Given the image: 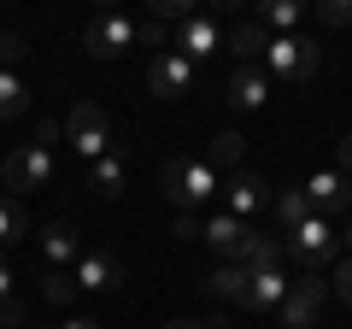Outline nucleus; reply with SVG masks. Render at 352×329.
<instances>
[{
  "mask_svg": "<svg viewBox=\"0 0 352 329\" xmlns=\"http://www.w3.org/2000/svg\"><path fill=\"white\" fill-rule=\"evenodd\" d=\"M317 24H352V0H317Z\"/></svg>",
  "mask_w": 352,
  "mask_h": 329,
  "instance_id": "30",
  "label": "nucleus"
},
{
  "mask_svg": "<svg viewBox=\"0 0 352 329\" xmlns=\"http://www.w3.org/2000/svg\"><path fill=\"white\" fill-rule=\"evenodd\" d=\"M282 241H288V259H300V270H329L335 253H340V229L329 217H317V212L305 224H294Z\"/></svg>",
  "mask_w": 352,
  "mask_h": 329,
  "instance_id": "4",
  "label": "nucleus"
},
{
  "mask_svg": "<svg viewBox=\"0 0 352 329\" xmlns=\"http://www.w3.org/2000/svg\"><path fill=\"white\" fill-rule=\"evenodd\" d=\"M65 141L76 147V159H82V164L106 159V153H112V118H106V106L76 100L71 112H65Z\"/></svg>",
  "mask_w": 352,
  "mask_h": 329,
  "instance_id": "3",
  "label": "nucleus"
},
{
  "mask_svg": "<svg viewBox=\"0 0 352 329\" xmlns=\"http://www.w3.org/2000/svg\"><path fill=\"white\" fill-rule=\"evenodd\" d=\"M159 182H164V200L176 212H200L212 194H223V177H217L212 159H170L159 171Z\"/></svg>",
  "mask_w": 352,
  "mask_h": 329,
  "instance_id": "1",
  "label": "nucleus"
},
{
  "mask_svg": "<svg viewBox=\"0 0 352 329\" xmlns=\"http://www.w3.org/2000/svg\"><path fill=\"white\" fill-rule=\"evenodd\" d=\"M329 288H335V294H340V300H346V306H352V259H340V265H335V270H329Z\"/></svg>",
  "mask_w": 352,
  "mask_h": 329,
  "instance_id": "31",
  "label": "nucleus"
},
{
  "mask_svg": "<svg viewBox=\"0 0 352 329\" xmlns=\"http://www.w3.org/2000/svg\"><path fill=\"white\" fill-rule=\"evenodd\" d=\"M200 6L194 0H153V24H182V18H194Z\"/></svg>",
  "mask_w": 352,
  "mask_h": 329,
  "instance_id": "28",
  "label": "nucleus"
},
{
  "mask_svg": "<svg viewBox=\"0 0 352 329\" xmlns=\"http://www.w3.org/2000/svg\"><path fill=\"white\" fill-rule=\"evenodd\" d=\"M247 235H252V224H241V217H229V212L200 217V241L217 253V265H241V253H247Z\"/></svg>",
  "mask_w": 352,
  "mask_h": 329,
  "instance_id": "11",
  "label": "nucleus"
},
{
  "mask_svg": "<svg viewBox=\"0 0 352 329\" xmlns=\"http://www.w3.org/2000/svg\"><path fill=\"white\" fill-rule=\"evenodd\" d=\"M0 182H6L18 200H24L30 189H47V182H53V147H47V141H24L18 153H6Z\"/></svg>",
  "mask_w": 352,
  "mask_h": 329,
  "instance_id": "5",
  "label": "nucleus"
},
{
  "mask_svg": "<svg viewBox=\"0 0 352 329\" xmlns=\"http://www.w3.org/2000/svg\"><path fill=\"white\" fill-rule=\"evenodd\" d=\"M194 83H200V65H194V59H182L176 47L153 53V65H147V89L159 94V100H182V94H194Z\"/></svg>",
  "mask_w": 352,
  "mask_h": 329,
  "instance_id": "9",
  "label": "nucleus"
},
{
  "mask_svg": "<svg viewBox=\"0 0 352 329\" xmlns=\"http://www.w3.org/2000/svg\"><path fill=\"white\" fill-rule=\"evenodd\" d=\"M141 41V24H129L124 12H100L82 24V47L94 53V59H118V53H129Z\"/></svg>",
  "mask_w": 352,
  "mask_h": 329,
  "instance_id": "8",
  "label": "nucleus"
},
{
  "mask_svg": "<svg viewBox=\"0 0 352 329\" xmlns=\"http://www.w3.org/2000/svg\"><path fill=\"white\" fill-rule=\"evenodd\" d=\"M24 300H18V282H12V265H6V253H0V329H18L24 323Z\"/></svg>",
  "mask_w": 352,
  "mask_h": 329,
  "instance_id": "23",
  "label": "nucleus"
},
{
  "mask_svg": "<svg viewBox=\"0 0 352 329\" xmlns=\"http://www.w3.org/2000/svg\"><path fill=\"white\" fill-rule=\"evenodd\" d=\"M305 6L300 0H258V30L264 36H300Z\"/></svg>",
  "mask_w": 352,
  "mask_h": 329,
  "instance_id": "19",
  "label": "nucleus"
},
{
  "mask_svg": "<svg viewBox=\"0 0 352 329\" xmlns=\"http://www.w3.org/2000/svg\"><path fill=\"white\" fill-rule=\"evenodd\" d=\"M282 259H288V241H276V235H247V253H241L247 277H264V270H282Z\"/></svg>",
  "mask_w": 352,
  "mask_h": 329,
  "instance_id": "21",
  "label": "nucleus"
},
{
  "mask_svg": "<svg viewBox=\"0 0 352 329\" xmlns=\"http://www.w3.org/2000/svg\"><path fill=\"white\" fill-rule=\"evenodd\" d=\"M71 282H76V288H88V294H112V288H124V282H129V265L112 253V247H82Z\"/></svg>",
  "mask_w": 352,
  "mask_h": 329,
  "instance_id": "7",
  "label": "nucleus"
},
{
  "mask_svg": "<svg viewBox=\"0 0 352 329\" xmlns=\"http://www.w3.org/2000/svg\"><path fill=\"white\" fill-rule=\"evenodd\" d=\"M241 153H247V136H241V129H217L206 159H212V164H241Z\"/></svg>",
  "mask_w": 352,
  "mask_h": 329,
  "instance_id": "25",
  "label": "nucleus"
},
{
  "mask_svg": "<svg viewBox=\"0 0 352 329\" xmlns=\"http://www.w3.org/2000/svg\"><path fill=\"white\" fill-rule=\"evenodd\" d=\"M41 294H47V306H71L82 288L71 282V270H47V277H41Z\"/></svg>",
  "mask_w": 352,
  "mask_h": 329,
  "instance_id": "27",
  "label": "nucleus"
},
{
  "mask_svg": "<svg viewBox=\"0 0 352 329\" xmlns=\"http://www.w3.org/2000/svg\"><path fill=\"white\" fill-rule=\"evenodd\" d=\"M30 112V83L24 71H0V118H18Z\"/></svg>",
  "mask_w": 352,
  "mask_h": 329,
  "instance_id": "24",
  "label": "nucleus"
},
{
  "mask_svg": "<svg viewBox=\"0 0 352 329\" xmlns=\"http://www.w3.org/2000/svg\"><path fill=\"white\" fill-rule=\"evenodd\" d=\"M335 171L352 182V136H335Z\"/></svg>",
  "mask_w": 352,
  "mask_h": 329,
  "instance_id": "32",
  "label": "nucleus"
},
{
  "mask_svg": "<svg viewBox=\"0 0 352 329\" xmlns=\"http://www.w3.org/2000/svg\"><path fill=\"white\" fill-rule=\"evenodd\" d=\"M288 288H294V282L282 277V270H264V277H252V288H247V312L276 317V312H282V300H288Z\"/></svg>",
  "mask_w": 352,
  "mask_h": 329,
  "instance_id": "18",
  "label": "nucleus"
},
{
  "mask_svg": "<svg viewBox=\"0 0 352 329\" xmlns=\"http://www.w3.org/2000/svg\"><path fill=\"white\" fill-rule=\"evenodd\" d=\"M59 329H100V323H94V317H65Z\"/></svg>",
  "mask_w": 352,
  "mask_h": 329,
  "instance_id": "34",
  "label": "nucleus"
},
{
  "mask_svg": "<svg viewBox=\"0 0 352 329\" xmlns=\"http://www.w3.org/2000/svg\"><path fill=\"white\" fill-rule=\"evenodd\" d=\"M212 329H241V323H229V317H217V323H212Z\"/></svg>",
  "mask_w": 352,
  "mask_h": 329,
  "instance_id": "37",
  "label": "nucleus"
},
{
  "mask_svg": "<svg viewBox=\"0 0 352 329\" xmlns=\"http://www.w3.org/2000/svg\"><path fill=\"white\" fill-rule=\"evenodd\" d=\"M36 247H41V265H47V270L76 265V253H82V241H76L71 224H47V229H36Z\"/></svg>",
  "mask_w": 352,
  "mask_h": 329,
  "instance_id": "15",
  "label": "nucleus"
},
{
  "mask_svg": "<svg viewBox=\"0 0 352 329\" xmlns=\"http://www.w3.org/2000/svg\"><path fill=\"white\" fill-rule=\"evenodd\" d=\"M223 100L235 106V112H258V106L270 100V76H264V65H235V71L223 76Z\"/></svg>",
  "mask_w": 352,
  "mask_h": 329,
  "instance_id": "12",
  "label": "nucleus"
},
{
  "mask_svg": "<svg viewBox=\"0 0 352 329\" xmlns=\"http://www.w3.org/2000/svg\"><path fill=\"white\" fill-rule=\"evenodd\" d=\"M323 300H329V270H300L288 300H282V312H276V329H311Z\"/></svg>",
  "mask_w": 352,
  "mask_h": 329,
  "instance_id": "6",
  "label": "nucleus"
},
{
  "mask_svg": "<svg viewBox=\"0 0 352 329\" xmlns=\"http://www.w3.org/2000/svg\"><path fill=\"white\" fill-rule=\"evenodd\" d=\"M36 235V217H30V206L18 200V194H0V253L6 247H18V241Z\"/></svg>",
  "mask_w": 352,
  "mask_h": 329,
  "instance_id": "20",
  "label": "nucleus"
},
{
  "mask_svg": "<svg viewBox=\"0 0 352 329\" xmlns=\"http://www.w3.org/2000/svg\"><path fill=\"white\" fill-rule=\"evenodd\" d=\"M24 36H18V30H6V36H0V71H18V65H24Z\"/></svg>",
  "mask_w": 352,
  "mask_h": 329,
  "instance_id": "29",
  "label": "nucleus"
},
{
  "mask_svg": "<svg viewBox=\"0 0 352 329\" xmlns=\"http://www.w3.org/2000/svg\"><path fill=\"white\" fill-rule=\"evenodd\" d=\"M223 212L241 217V224H252L258 212H270V189H264L258 177H247V171H235V177L223 182Z\"/></svg>",
  "mask_w": 352,
  "mask_h": 329,
  "instance_id": "13",
  "label": "nucleus"
},
{
  "mask_svg": "<svg viewBox=\"0 0 352 329\" xmlns=\"http://www.w3.org/2000/svg\"><path fill=\"white\" fill-rule=\"evenodd\" d=\"M340 247H346V259H352V217H346V229H340Z\"/></svg>",
  "mask_w": 352,
  "mask_h": 329,
  "instance_id": "35",
  "label": "nucleus"
},
{
  "mask_svg": "<svg viewBox=\"0 0 352 329\" xmlns=\"http://www.w3.org/2000/svg\"><path fill=\"white\" fill-rule=\"evenodd\" d=\"M223 41H229V30L217 24V18H206V12H194V18H182L176 24V36H170V47L182 53V59H212V53H223Z\"/></svg>",
  "mask_w": 352,
  "mask_h": 329,
  "instance_id": "10",
  "label": "nucleus"
},
{
  "mask_svg": "<svg viewBox=\"0 0 352 329\" xmlns=\"http://www.w3.org/2000/svg\"><path fill=\"white\" fill-rule=\"evenodd\" d=\"M176 241H200V217L194 212H176Z\"/></svg>",
  "mask_w": 352,
  "mask_h": 329,
  "instance_id": "33",
  "label": "nucleus"
},
{
  "mask_svg": "<svg viewBox=\"0 0 352 329\" xmlns=\"http://www.w3.org/2000/svg\"><path fill=\"white\" fill-rule=\"evenodd\" d=\"M164 329H212V323H194V317H182V323H164Z\"/></svg>",
  "mask_w": 352,
  "mask_h": 329,
  "instance_id": "36",
  "label": "nucleus"
},
{
  "mask_svg": "<svg viewBox=\"0 0 352 329\" xmlns=\"http://www.w3.org/2000/svg\"><path fill=\"white\" fill-rule=\"evenodd\" d=\"M305 200H311V212H317V217L346 212V206H352V182L340 177V171H317V177L305 182Z\"/></svg>",
  "mask_w": 352,
  "mask_h": 329,
  "instance_id": "14",
  "label": "nucleus"
},
{
  "mask_svg": "<svg viewBox=\"0 0 352 329\" xmlns=\"http://www.w3.org/2000/svg\"><path fill=\"white\" fill-rule=\"evenodd\" d=\"M305 217H311V200H305V189H288V194H276V224H282V229L305 224Z\"/></svg>",
  "mask_w": 352,
  "mask_h": 329,
  "instance_id": "26",
  "label": "nucleus"
},
{
  "mask_svg": "<svg viewBox=\"0 0 352 329\" xmlns=\"http://www.w3.org/2000/svg\"><path fill=\"white\" fill-rule=\"evenodd\" d=\"M223 47L235 53L241 65H258L264 53H270V36H264L258 24H235V30H229V41H223Z\"/></svg>",
  "mask_w": 352,
  "mask_h": 329,
  "instance_id": "22",
  "label": "nucleus"
},
{
  "mask_svg": "<svg viewBox=\"0 0 352 329\" xmlns=\"http://www.w3.org/2000/svg\"><path fill=\"white\" fill-rule=\"evenodd\" d=\"M317 71H323V47H317L311 36H270V53H264V76H270V83L305 89Z\"/></svg>",
  "mask_w": 352,
  "mask_h": 329,
  "instance_id": "2",
  "label": "nucleus"
},
{
  "mask_svg": "<svg viewBox=\"0 0 352 329\" xmlns=\"http://www.w3.org/2000/svg\"><path fill=\"white\" fill-rule=\"evenodd\" d=\"M124 177H129V159H124V147H112L106 159L88 164V194L94 200H112V194H124Z\"/></svg>",
  "mask_w": 352,
  "mask_h": 329,
  "instance_id": "16",
  "label": "nucleus"
},
{
  "mask_svg": "<svg viewBox=\"0 0 352 329\" xmlns=\"http://www.w3.org/2000/svg\"><path fill=\"white\" fill-rule=\"evenodd\" d=\"M247 288H252L247 265H212L206 270V294L223 300V306H247Z\"/></svg>",
  "mask_w": 352,
  "mask_h": 329,
  "instance_id": "17",
  "label": "nucleus"
}]
</instances>
